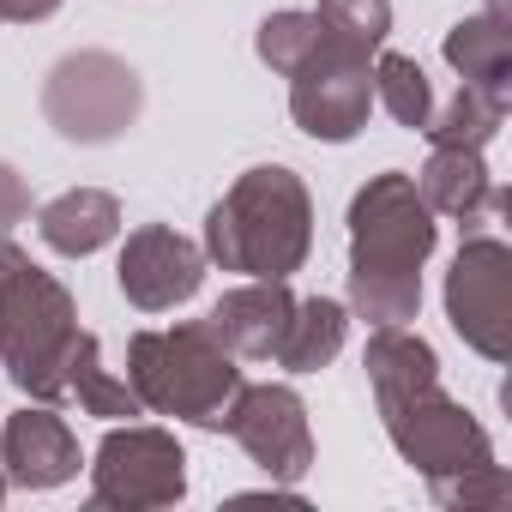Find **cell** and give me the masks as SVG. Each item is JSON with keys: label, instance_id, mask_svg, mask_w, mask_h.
Instances as JSON below:
<instances>
[{"label": "cell", "instance_id": "obj_1", "mask_svg": "<svg viewBox=\"0 0 512 512\" xmlns=\"http://www.w3.org/2000/svg\"><path fill=\"white\" fill-rule=\"evenodd\" d=\"M440 223L416 193V175L386 169L350 199V314L368 326H410L422 314V266Z\"/></svg>", "mask_w": 512, "mask_h": 512}, {"label": "cell", "instance_id": "obj_2", "mask_svg": "<svg viewBox=\"0 0 512 512\" xmlns=\"http://www.w3.org/2000/svg\"><path fill=\"white\" fill-rule=\"evenodd\" d=\"M205 260L247 278H290L314 253V193L296 169L260 163L235 175V187L205 217Z\"/></svg>", "mask_w": 512, "mask_h": 512}, {"label": "cell", "instance_id": "obj_3", "mask_svg": "<svg viewBox=\"0 0 512 512\" xmlns=\"http://www.w3.org/2000/svg\"><path fill=\"white\" fill-rule=\"evenodd\" d=\"M73 344H79L73 290L55 272H43L13 235H0V374L31 404H61Z\"/></svg>", "mask_w": 512, "mask_h": 512}, {"label": "cell", "instance_id": "obj_4", "mask_svg": "<svg viewBox=\"0 0 512 512\" xmlns=\"http://www.w3.org/2000/svg\"><path fill=\"white\" fill-rule=\"evenodd\" d=\"M127 386H133L139 410L223 434L229 404L247 380H241L235 356L205 332V320H187L169 332H133L127 338Z\"/></svg>", "mask_w": 512, "mask_h": 512}, {"label": "cell", "instance_id": "obj_5", "mask_svg": "<svg viewBox=\"0 0 512 512\" xmlns=\"http://www.w3.org/2000/svg\"><path fill=\"white\" fill-rule=\"evenodd\" d=\"M145 109L139 73L109 49H73L43 79V121L67 145H115Z\"/></svg>", "mask_w": 512, "mask_h": 512}, {"label": "cell", "instance_id": "obj_6", "mask_svg": "<svg viewBox=\"0 0 512 512\" xmlns=\"http://www.w3.org/2000/svg\"><path fill=\"white\" fill-rule=\"evenodd\" d=\"M380 404V422H386V440L398 446V458L410 470H422L428 482H446V476H464L476 464H494V440L488 428L434 386H416V392H398V398H374Z\"/></svg>", "mask_w": 512, "mask_h": 512}, {"label": "cell", "instance_id": "obj_7", "mask_svg": "<svg viewBox=\"0 0 512 512\" xmlns=\"http://www.w3.org/2000/svg\"><path fill=\"white\" fill-rule=\"evenodd\" d=\"M187 494V452L169 428L127 422L109 428L91 464V506L109 512H157Z\"/></svg>", "mask_w": 512, "mask_h": 512}, {"label": "cell", "instance_id": "obj_8", "mask_svg": "<svg viewBox=\"0 0 512 512\" xmlns=\"http://www.w3.org/2000/svg\"><path fill=\"white\" fill-rule=\"evenodd\" d=\"M446 320L482 356H512V247L500 235H470L446 272Z\"/></svg>", "mask_w": 512, "mask_h": 512}, {"label": "cell", "instance_id": "obj_9", "mask_svg": "<svg viewBox=\"0 0 512 512\" xmlns=\"http://www.w3.org/2000/svg\"><path fill=\"white\" fill-rule=\"evenodd\" d=\"M223 434H235V446L260 464L272 482H302L314 470V428H308V404L296 386L266 380V386H241L229 404Z\"/></svg>", "mask_w": 512, "mask_h": 512}, {"label": "cell", "instance_id": "obj_10", "mask_svg": "<svg viewBox=\"0 0 512 512\" xmlns=\"http://www.w3.org/2000/svg\"><path fill=\"white\" fill-rule=\"evenodd\" d=\"M374 109V55H350L332 43H314L308 67L290 79V115L308 139L344 145L368 127Z\"/></svg>", "mask_w": 512, "mask_h": 512}, {"label": "cell", "instance_id": "obj_11", "mask_svg": "<svg viewBox=\"0 0 512 512\" xmlns=\"http://www.w3.org/2000/svg\"><path fill=\"white\" fill-rule=\"evenodd\" d=\"M205 266H211V260H205L199 241H187V235L169 229V223H145V229L127 235L115 278H121V296H127L139 314H169V308H181V302L199 296Z\"/></svg>", "mask_w": 512, "mask_h": 512}, {"label": "cell", "instance_id": "obj_12", "mask_svg": "<svg viewBox=\"0 0 512 512\" xmlns=\"http://www.w3.org/2000/svg\"><path fill=\"white\" fill-rule=\"evenodd\" d=\"M0 470H7V488H61L79 476V440L49 404H25L0 422Z\"/></svg>", "mask_w": 512, "mask_h": 512}, {"label": "cell", "instance_id": "obj_13", "mask_svg": "<svg viewBox=\"0 0 512 512\" xmlns=\"http://www.w3.org/2000/svg\"><path fill=\"white\" fill-rule=\"evenodd\" d=\"M290 278H253L241 290H229L211 314H205V332L235 356V362H272L284 326H290Z\"/></svg>", "mask_w": 512, "mask_h": 512}, {"label": "cell", "instance_id": "obj_14", "mask_svg": "<svg viewBox=\"0 0 512 512\" xmlns=\"http://www.w3.org/2000/svg\"><path fill=\"white\" fill-rule=\"evenodd\" d=\"M446 67L458 73V85L512 109V19H506V0H488L482 13H470L446 31Z\"/></svg>", "mask_w": 512, "mask_h": 512}, {"label": "cell", "instance_id": "obj_15", "mask_svg": "<svg viewBox=\"0 0 512 512\" xmlns=\"http://www.w3.org/2000/svg\"><path fill=\"white\" fill-rule=\"evenodd\" d=\"M416 193L428 199L434 217H458V223H482L506 205L482 151H464V145H434L422 175H416Z\"/></svg>", "mask_w": 512, "mask_h": 512}, {"label": "cell", "instance_id": "obj_16", "mask_svg": "<svg viewBox=\"0 0 512 512\" xmlns=\"http://www.w3.org/2000/svg\"><path fill=\"white\" fill-rule=\"evenodd\" d=\"M37 235L61 260H91L97 247H109L121 235V199L103 187H67L61 199H49L37 211Z\"/></svg>", "mask_w": 512, "mask_h": 512}, {"label": "cell", "instance_id": "obj_17", "mask_svg": "<svg viewBox=\"0 0 512 512\" xmlns=\"http://www.w3.org/2000/svg\"><path fill=\"white\" fill-rule=\"evenodd\" d=\"M344 338H350V308L332 302V296H308V302L290 308V326H284V338H278L272 356L290 374H320V368L338 362Z\"/></svg>", "mask_w": 512, "mask_h": 512}, {"label": "cell", "instance_id": "obj_18", "mask_svg": "<svg viewBox=\"0 0 512 512\" xmlns=\"http://www.w3.org/2000/svg\"><path fill=\"white\" fill-rule=\"evenodd\" d=\"M362 368H368L374 398H398V392H416V386L440 380L434 344L422 332H410V326H374V338L362 350Z\"/></svg>", "mask_w": 512, "mask_h": 512}, {"label": "cell", "instance_id": "obj_19", "mask_svg": "<svg viewBox=\"0 0 512 512\" xmlns=\"http://www.w3.org/2000/svg\"><path fill=\"white\" fill-rule=\"evenodd\" d=\"M67 398H79L85 416H103V422H121V416H139V398L121 374L103 368V344L91 332H79L73 356H67Z\"/></svg>", "mask_w": 512, "mask_h": 512}, {"label": "cell", "instance_id": "obj_20", "mask_svg": "<svg viewBox=\"0 0 512 512\" xmlns=\"http://www.w3.org/2000/svg\"><path fill=\"white\" fill-rule=\"evenodd\" d=\"M500 121H506V103H494V97L458 85V91L422 121V133H428V145H464V151H482V145L500 133Z\"/></svg>", "mask_w": 512, "mask_h": 512}, {"label": "cell", "instance_id": "obj_21", "mask_svg": "<svg viewBox=\"0 0 512 512\" xmlns=\"http://www.w3.org/2000/svg\"><path fill=\"white\" fill-rule=\"evenodd\" d=\"M320 43L350 49V55H380V43L392 37V0H320Z\"/></svg>", "mask_w": 512, "mask_h": 512}, {"label": "cell", "instance_id": "obj_22", "mask_svg": "<svg viewBox=\"0 0 512 512\" xmlns=\"http://www.w3.org/2000/svg\"><path fill=\"white\" fill-rule=\"evenodd\" d=\"M374 103H380L398 127L422 133V121L434 115V85H428V73L416 67V55H374Z\"/></svg>", "mask_w": 512, "mask_h": 512}, {"label": "cell", "instance_id": "obj_23", "mask_svg": "<svg viewBox=\"0 0 512 512\" xmlns=\"http://www.w3.org/2000/svg\"><path fill=\"white\" fill-rule=\"evenodd\" d=\"M314 43H320V25H314V13H272V19H260V37H253L260 61H266L278 79H296V73L308 67Z\"/></svg>", "mask_w": 512, "mask_h": 512}, {"label": "cell", "instance_id": "obj_24", "mask_svg": "<svg viewBox=\"0 0 512 512\" xmlns=\"http://www.w3.org/2000/svg\"><path fill=\"white\" fill-rule=\"evenodd\" d=\"M428 494L440 506H506L512 500V476L500 464H476L464 476H446V482H428Z\"/></svg>", "mask_w": 512, "mask_h": 512}, {"label": "cell", "instance_id": "obj_25", "mask_svg": "<svg viewBox=\"0 0 512 512\" xmlns=\"http://www.w3.org/2000/svg\"><path fill=\"white\" fill-rule=\"evenodd\" d=\"M25 217H31V187H25V175L13 163H0V235L19 229Z\"/></svg>", "mask_w": 512, "mask_h": 512}, {"label": "cell", "instance_id": "obj_26", "mask_svg": "<svg viewBox=\"0 0 512 512\" xmlns=\"http://www.w3.org/2000/svg\"><path fill=\"white\" fill-rule=\"evenodd\" d=\"M61 13V0H0V19H13V25H43Z\"/></svg>", "mask_w": 512, "mask_h": 512}, {"label": "cell", "instance_id": "obj_27", "mask_svg": "<svg viewBox=\"0 0 512 512\" xmlns=\"http://www.w3.org/2000/svg\"><path fill=\"white\" fill-rule=\"evenodd\" d=\"M0 500H7V470H0Z\"/></svg>", "mask_w": 512, "mask_h": 512}]
</instances>
